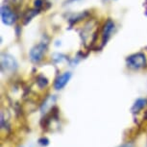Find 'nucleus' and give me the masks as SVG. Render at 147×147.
I'll use <instances>...</instances> for the list:
<instances>
[{"instance_id":"nucleus-1","label":"nucleus","mask_w":147,"mask_h":147,"mask_svg":"<svg viewBox=\"0 0 147 147\" xmlns=\"http://www.w3.org/2000/svg\"><path fill=\"white\" fill-rule=\"evenodd\" d=\"M126 63L127 66L133 69H140L142 68L147 65V59L146 56L141 52L138 53H135L129 56L126 59Z\"/></svg>"},{"instance_id":"nucleus-2","label":"nucleus","mask_w":147,"mask_h":147,"mask_svg":"<svg viewBox=\"0 0 147 147\" xmlns=\"http://www.w3.org/2000/svg\"><path fill=\"white\" fill-rule=\"evenodd\" d=\"M18 69V63L12 55L3 53L1 55V70L4 73H13Z\"/></svg>"},{"instance_id":"nucleus-3","label":"nucleus","mask_w":147,"mask_h":147,"mask_svg":"<svg viewBox=\"0 0 147 147\" xmlns=\"http://www.w3.org/2000/svg\"><path fill=\"white\" fill-rule=\"evenodd\" d=\"M47 49V45L45 43H38L35 45L29 52V58L32 63H38L41 60L43 59V56L45 54V51Z\"/></svg>"},{"instance_id":"nucleus-4","label":"nucleus","mask_w":147,"mask_h":147,"mask_svg":"<svg viewBox=\"0 0 147 147\" xmlns=\"http://www.w3.org/2000/svg\"><path fill=\"white\" fill-rule=\"evenodd\" d=\"M0 15H1V20L5 24V25L11 26L16 20V13L13 12V10L11 9L9 6L3 5L1 7V11H0Z\"/></svg>"},{"instance_id":"nucleus-5","label":"nucleus","mask_w":147,"mask_h":147,"mask_svg":"<svg viewBox=\"0 0 147 147\" xmlns=\"http://www.w3.org/2000/svg\"><path fill=\"white\" fill-rule=\"evenodd\" d=\"M115 28V24L112 19H108L105 22L103 31H102V45H105L108 42V40H110Z\"/></svg>"},{"instance_id":"nucleus-6","label":"nucleus","mask_w":147,"mask_h":147,"mask_svg":"<svg viewBox=\"0 0 147 147\" xmlns=\"http://www.w3.org/2000/svg\"><path fill=\"white\" fill-rule=\"evenodd\" d=\"M72 76L71 72H63V74H61L56 78L54 83V88L56 90H61L67 85Z\"/></svg>"},{"instance_id":"nucleus-7","label":"nucleus","mask_w":147,"mask_h":147,"mask_svg":"<svg viewBox=\"0 0 147 147\" xmlns=\"http://www.w3.org/2000/svg\"><path fill=\"white\" fill-rule=\"evenodd\" d=\"M146 105H147V99H145V98H138V99H137V101L134 103V105L132 106L131 112L133 113H140V111L146 106Z\"/></svg>"},{"instance_id":"nucleus-8","label":"nucleus","mask_w":147,"mask_h":147,"mask_svg":"<svg viewBox=\"0 0 147 147\" xmlns=\"http://www.w3.org/2000/svg\"><path fill=\"white\" fill-rule=\"evenodd\" d=\"M38 9H35V10H29L27 11L25 16H24V24H28V22L31 21V19L34 18L36 15H38Z\"/></svg>"},{"instance_id":"nucleus-9","label":"nucleus","mask_w":147,"mask_h":147,"mask_svg":"<svg viewBox=\"0 0 147 147\" xmlns=\"http://www.w3.org/2000/svg\"><path fill=\"white\" fill-rule=\"evenodd\" d=\"M37 85L40 88H44L47 87V85H48V80H47L43 75H40V76H38V78H37Z\"/></svg>"},{"instance_id":"nucleus-10","label":"nucleus","mask_w":147,"mask_h":147,"mask_svg":"<svg viewBox=\"0 0 147 147\" xmlns=\"http://www.w3.org/2000/svg\"><path fill=\"white\" fill-rule=\"evenodd\" d=\"M38 143L40 144V145H42V146H46V145H48L49 144V140L47 138H41L38 140Z\"/></svg>"},{"instance_id":"nucleus-11","label":"nucleus","mask_w":147,"mask_h":147,"mask_svg":"<svg viewBox=\"0 0 147 147\" xmlns=\"http://www.w3.org/2000/svg\"><path fill=\"white\" fill-rule=\"evenodd\" d=\"M34 5H35L36 9H40V8L42 6V0H35Z\"/></svg>"},{"instance_id":"nucleus-12","label":"nucleus","mask_w":147,"mask_h":147,"mask_svg":"<svg viewBox=\"0 0 147 147\" xmlns=\"http://www.w3.org/2000/svg\"><path fill=\"white\" fill-rule=\"evenodd\" d=\"M118 147H134V144H133L132 142H126V143L122 144V145L118 146Z\"/></svg>"}]
</instances>
